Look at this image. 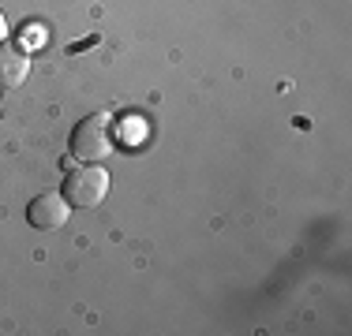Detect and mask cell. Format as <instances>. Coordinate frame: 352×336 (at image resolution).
Returning a JSON list of instances; mask_svg holds the SVG:
<instances>
[{
	"instance_id": "cell-1",
	"label": "cell",
	"mask_w": 352,
	"mask_h": 336,
	"mask_svg": "<svg viewBox=\"0 0 352 336\" xmlns=\"http://www.w3.org/2000/svg\"><path fill=\"white\" fill-rule=\"evenodd\" d=\"M72 157L79 165H102L116 154V120L109 112H94L87 120L75 123L72 142H68Z\"/></svg>"
},
{
	"instance_id": "cell-4",
	"label": "cell",
	"mask_w": 352,
	"mask_h": 336,
	"mask_svg": "<svg viewBox=\"0 0 352 336\" xmlns=\"http://www.w3.org/2000/svg\"><path fill=\"white\" fill-rule=\"evenodd\" d=\"M30 79V53L23 45L0 41V90H19Z\"/></svg>"
},
{
	"instance_id": "cell-5",
	"label": "cell",
	"mask_w": 352,
	"mask_h": 336,
	"mask_svg": "<svg viewBox=\"0 0 352 336\" xmlns=\"http://www.w3.org/2000/svg\"><path fill=\"white\" fill-rule=\"evenodd\" d=\"M8 38V19H4V12H0V41Z\"/></svg>"
},
{
	"instance_id": "cell-3",
	"label": "cell",
	"mask_w": 352,
	"mask_h": 336,
	"mask_svg": "<svg viewBox=\"0 0 352 336\" xmlns=\"http://www.w3.org/2000/svg\"><path fill=\"white\" fill-rule=\"evenodd\" d=\"M68 217H72V206H68V198H64V195H38L34 202H30V209H27V221L34 224L38 232L64 228Z\"/></svg>"
},
{
	"instance_id": "cell-2",
	"label": "cell",
	"mask_w": 352,
	"mask_h": 336,
	"mask_svg": "<svg viewBox=\"0 0 352 336\" xmlns=\"http://www.w3.org/2000/svg\"><path fill=\"white\" fill-rule=\"evenodd\" d=\"M109 195V172L102 165H82L64 176V198L75 209H98Z\"/></svg>"
}]
</instances>
